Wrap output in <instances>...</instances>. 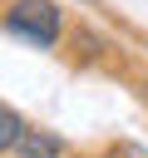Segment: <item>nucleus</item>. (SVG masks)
I'll return each mask as SVG.
<instances>
[{
  "label": "nucleus",
  "instance_id": "nucleus-1",
  "mask_svg": "<svg viewBox=\"0 0 148 158\" xmlns=\"http://www.w3.org/2000/svg\"><path fill=\"white\" fill-rule=\"evenodd\" d=\"M5 30L20 35L25 44H35V49H49L64 35V10L54 0H10L5 5Z\"/></svg>",
  "mask_w": 148,
  "mask_h": 158
},
{
  "label": "nucleus",
  "instance_id": "nucleus-2",
  "mask_svg": "<svg viewBox=\"0 0 148 158\" xmlns=\"http://www.w3.org/2000/svg\"><path fill=\"white\" fill-rule=\"evenodd\" d=\"M59 153H64V143L54 133H44V128H30V123L15 138V148H10V158H59Z\"/></svg>",
  "mask_w": 148,
  "mask_h": 158
},
{
  "label": "nucleus",
  "instance_id": "nucleus-3",
  "mask_svg": "<svg viewBox=\"0 0 148 158\" xmlns=\"http://www.w3.org/2000/svg\"><path fill=\"white\" fill-rule=\"evenodd\" d=\"M20 133H25V118H20L10 104H0V153H10Z\"/></svg>",
  "mask_w": 148,
  "mask_h": 158
},
{
  "label": "nucleus",
  "instance_id": "nucleus-4",
  "mask_svg": "<svg viewBox=\"0 0 148 158\" xmlns=\"http://www.w3.org/2000/svg\"><path fill=\"white\" fill-rule=\"evenodd\" d=\"M113 158H148V153H143V148H118Z\"/></svg>",
  "mask_w": 148,
  "mask_h": 158
},
{
  "label": "nucleus",
  "instance_id": "nucleus-5",
  "mask_svg": "<svg viewBox=\"0 0 148 158\" xmlns=\"http://www.w3.org/2000/svg\"><path fill=\"white\" fill-rule=\"evenodd\" d=\"M143 49H148V40H143Z\"/></svg>",
  "mask_w": 148,
  "mask_h": 158
}]
</instances>
